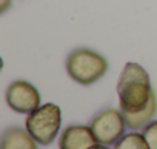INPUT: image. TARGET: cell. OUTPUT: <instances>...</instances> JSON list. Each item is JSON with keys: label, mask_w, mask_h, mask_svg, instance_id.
<instances>
[{"label": "cell", "mask_w": 157, "mask_h": 149, "mask_svg": "<svg viewBox=\"0 0 157 149\" xmlns=\"http://www.w3.org/2000/svg\"><path fill=\"white\" fill-rule=\"evenodd\" d=\"M117 94L122 112H139L145 109L152 97L148 72L137 63H126L117 83Z\"/></svg>", "instance_id": "6da1fadb"}, {"label": "cell", "mask_w": 157, "mask_h": 149, "mask_svg": "<svg viewBox=\"0 0 157 149\" xmlns=\"http://www.w3.org/2000/svg\"><path fill=\"white\" fill-rule=\"evenodd\" d=\"M106 69V60L91 49H75L66 58V71L69 77L80 85L96 83L105 76Z\"/></svg>", "instance_id": "7a4b0ae2"}, {"label": "cell", "mask_w": 157, "mask_h": 149, "mask_svg": "<svg viewBox=\"0 0 157 149\" xmlns=\"http://www.w3.org/2000/svg\"><path fill=\"white\" fill-rule=\"evenodd\" d=\"M62 125V112L57 105L46 103L39 106L26 117V129L34 140L43 146L51 144L59 134Z\"/></svg>", "instance_id": "3957f363"}, {"label": "cell", "mask_w": 157, "mask_h": 149, "mask_svg": "<svg viewBox=\"0 0 157 149\" xmlns=\"http://www.w3.org/2000/svg\"><path fill=\"white\" fill-rule=\"evenodd\" d=\"M125 126H126V121L123 118L122 111L106 109L94 117L90 128L96 140L102 146H111L120 140V137L125 132Z\"/></svg>", "instance_id": "277c9868"}, {"label": "cell", "mask_w": 157, "mask_h": 149, "mask_svg": "<svg viewBox=\"0 0 157 149\" xmlns=\"http://www.w3.org/2000/svg\"><path fill=\"white\" fill-rule=\"evenodd\" d=\"M6 102L10 108L20 114H29L40 106V94L37 88L25 80L13 82L6 91Z\"/></svg>", "instance_id": "5b68a950"}, {"label": "cell", "mask_w": 157, "mask_h": 149, "mask_svg": "<svg viewBox=\"0 0 157 149\" xmlns=\"http://www.w3.org/2000/svg\"><path fill=\"white\" fill-rule=\"evenodd\" d=\"M99 146L100 143L96 140L91 128L88 126H68L59 140L60 149H90Z\"/></svg>", "instance_id": "8992f818"}, {"label": "cell", "mask_w": 157, "mask_h": 149, "mask_svg": "<svg viewBox=\"0 0 157 149\" xmlns=\"http://www.w3.org/2000/svg\"><path fill=\"white\" fill-rule=\"evenodd\" d=\"M37 146V141L34 140V137L26 131L20 129V128H10L3 132L2 135V141H0V147L3 149H34Z\"/></svg>", "instance_id": "52a82bcc"}, {"label": "cell", "mask_w": 157, "mask_h": 149, "mask_svg": "<svg viewBox=\"0 0 157 149\" xmlns=\"http://www.w3.org/2000/svg\"><path fill=\"white\" fill-rule=\"evenodd\" d=\"M155 109H157V102H155V95L152 94V97L145 109H142L139 112H132V114H129V112H122V114H123V118L129 129H140L149 123V120L155 114Z\"/></svg>", "instance_id": "ba28073f"}, {"label": "cell", "mask_w": 157, "mask_h": 149, "mask_svg": "<svg viewBox=\"0 0 157 149\" xmlns=\"http://www.w3.org/2000/svg\"><path fill=\"white\" fill-rule=\"evenodd\" d=\"M114 146L117 149H146V147H149L143 134H137V132L122 135L120 140Z\"/></svg>", "instance_id": "9c48e42d"}, {"label": "cell", "mask_w": 157, "mask_h": 149, "mask_svg": "<svg viewBox=\"0 0 157 149\" xmlns=\"http://www.w3.org/2000/svg\"><path fill=\"white\" fill-rule=\"evenodd\" d=\"M142 134H143V137L146 138L148 146H149L151 149H157V121L148 123V125L143 128Z\"/></svg>", "instance_id": "30bf717a"}, {"label": "cell", "mask_w": 157, "mask_h": 149, "mask_svg": "<svg viewBox=\"0 0 157 149\" xmlns=\"http://www.w3.org/2000/svg\"><path fill=\"white\" fill-rule=\"evenodd\" d=\"M10 6H11V0H2V8H0V11L5 13Z\"/></svg>", "instance_id": "8fae6325"}]
</instances>
